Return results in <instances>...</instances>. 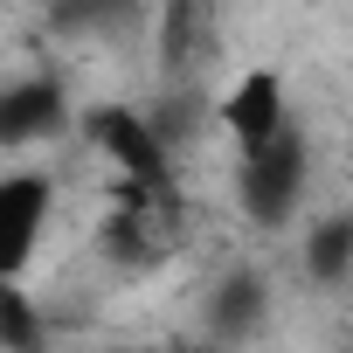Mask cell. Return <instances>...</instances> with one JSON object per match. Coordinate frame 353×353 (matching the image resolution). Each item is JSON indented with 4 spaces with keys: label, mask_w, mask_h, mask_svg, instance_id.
I'll use <instances>...</instances> for the list:
<instances>
[{
    "label": "cell",
    "mask_w": 353,
    "mask_h": 353,
    "mask_svg": "<svg viewBox=\"0 0 353 353\" xmlns=\"http://www.w3.org/2000/svg\"><path fill=\"white\" fill-rule=\"evenodd\" d=\"M0 353H49V319L35 312L21 284L0 291Z\"/></svg>",
    "instance_id": "cell-7"
},
{
    "label": "cell",
    "mask_w": 353,
    "mask_h": 353,
    "mask_svg": "<svg viewBox=\"0 0 353 353\" xmlns=\"http://www.w3.org/2000/svg\"><path fill=\"white\" fill-rule=\"evenodd\" d=\"M70 132V97L56 77H21V83H0V152H21Z\"/></svg>",
    "instance_id": "cell-4"
},
{
    "label": "cell",
    "mask_w": 353,
    "mask_h": 353,
    "mask_svg": "<svg viewBox=\"0 0 353 353\" xmlns=\"http://www.w3.org/2000/svg\"><path fill=\"white\" fill-rule=\"evenodd\" d=\"M49 173H8L0 181V291L21 284L42 229H49Z\"/></svg>",
    "instance_id": "cell-3"
},
{
    "label": "cell",
    "mask_w": 353,
    "mask_h": 353,
    "mask_svg": "<svg viewBox=\"0 0 353 353\" xmlns=\"http://www.w3.org/2000/svg\"><path fill=\"white\" fill-rule=\"evenodd\" d=\"M298 263H305V277H312L319 291H339V284L353 277V215H346V208H325V215L305 229Z\"/></svg>",
    "instance_id": "cell-6"
},
{
    "label": "cell",
    "mask_w": 353,
    "mask_h": 353,
    "mask_svg": "<svg viewBox=\"0 0 353 353\" xmlns=\"http://www.w3.org/2000/svg\"><path fill=\"white\" fill-rule=\"evenodd\" d=\"M215 118H222V132L236 139V159H243V152H256V145H270L277 132H291L284 77H277V70H243V77L222 90Z\"/></svg>",
    "instance_id": "cell-2"
},
{
    "label": "cell",
    "mask_w": 353,
    "mask_h": 353,
    "mask_svg": "<svg viewBox=\"0 0 353 353\" xmlns=\"http://www.w3.org/2000/svg\"><path fill=\"white\" fill-rule=\"evenodd\" d=\"M181 353H215V346H181Z\"/></svg>",
    "instance_id": "cell-8"
},
{
    "label": "cell",
    "mask_w": 353,
    "mask_h": 353,
    "mask_svg": "<svg viewBox=\"0 0 353 353\" xmlns=\"http://www.w3.org/2000/svg\"><path fill=\"white\" fill-rule=\"evenodd\" d=\"M305 188H312V145L298 125L236 159V201L256 229H291L305 208Z\"/></svg>",
    "instance_id": "cell-1"
},
{
    "label": "cell",
    "mask_w": 353,
    "mask_h": 353,
    "mask_svg": "<svg viewBox=\"0 0 353 353\" xmlns=\"http://www.w3.org/2000/svg\"><path fill=\"white\" fill-rule=\"evenodd\" d=\"M270 319V284L263 270H222V284L208 291V332L215 339H250Z\"/></svg>",
    "instance_id": "cell-5"
},
{
    "label": "cell",
    "mask_w": 353,
    "mask_h": 353,
    "mask_svg": "<svg viewBox=\"0 0 353 353\" xmlns=\"http://www.w3.org/2000/svg\"><path fill=\"white\" fill-rule=\"evenodd\" d=\"M194 8H208V0H194Z\"/></svg>",
    "instance_id": "cell-9"
}]
</instances>
